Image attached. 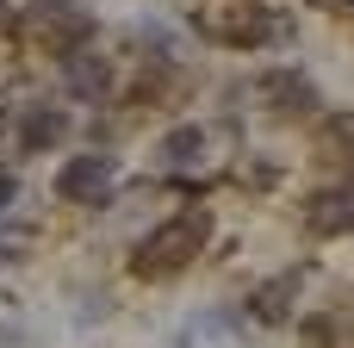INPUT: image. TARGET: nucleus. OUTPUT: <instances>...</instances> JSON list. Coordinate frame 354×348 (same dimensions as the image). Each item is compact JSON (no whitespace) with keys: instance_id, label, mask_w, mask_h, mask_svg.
<instances>
[{"instance_id":"nucleus-4","label":"nucleus","mask_w":354,"mask_h":348,"mask_svg":"<svg viewBox=\"0 0 354 348\" xmlns=\"http://www.w3.org/2000/svg\"><path fill=\"white\" fill-rule=\"evenodd\" d=\"M62 75H68V93H75V100H100V93H106V81H112L100 56H68V62H62Z\"/></svg>"},{"instance_id":"nucleus-5","label":"nucleus","mask_w":354,"mask_h":348,"mask_svg":"<svg viewBox=\"0 0 354 348\" xmlns=\"http://www.w3.org/2000/svg\"><path fill=\"white\" fill-rule=\"evenodd\" d=\"M348 224H354V193H348V187H336V193H324V199L311 205V230H317V237L348 230Z\"/></svg>"},{"instance_id":"nucleus-9","label":"nucleus","mask_w":354,"mask_h":348,"mask_svg":"<svg viewBox=\"0 0 354 348\" xmlns=\"http://www.w3.org/2000/svg\"><path fill=\"white\" fill-rule=\"evenodd\" d=\"M0 25H6V0H0Z\"/></svg>"},{"instance_id":"nucleus-3","label":"nucleus","mask_w":354,"mask_h":348,"mask_svg":"<svg viewBox=\"0 0 354 348\" xmlns=\"http://www.w3.org/2000/svg\"><path fill=\"white\" fill-rule=\"evenodd\" d=\"M112 181H118V174H112L106 156H75V162L56 174V193L75 199V205H100V199L112 193Z\"/></svg>"},{"instance_id":"nucleus-8","label":"nucleus","mask_w":354,"mask_h":348,"mask_svg":"<svg viewBox=\"0 0 354 348\" xmlns=\"http://www.w3.org/2000/svg\"><path fill=\"white\" fill-rule=\"evenodd\" d=\"M6 199H12V174H0V205H6Z\"/></svg>"},{"instance_id":"nucleus-7","label":"nucleus","mask_w":354,"mask_h":348,"mask_svg":"<svg viewBox=\"0 0 354 348\" xmlns=\"http://www.w3.org/2000/svg\"><path fill=\"white\" fill-rule=\"evenodd\" d=\"M199 149H205V137H199V131H174V137L162 143V156H168V162H193Z\"/></svg>"},{"instance_id":"nucleus-6","label":"nucleus","mask_w":354,"mask_h":348,"mask_svg":"<svg viewBox=\"0 0 354 348\" xmlns=\"http://www.w3.org/2000/svg\"><path fill=\"white\" fill-rule=\"evenodd\" d=\"M19 137H25V149H50V143L62 137V112H56V106H31V112L19 118Z\"/></svg>"},{"instance_id":"nucleus-2","label":"nucleus","mask_w":354,"mask_h":348,"mask_svg":"<svg viewBox=\"0 0 354 348\" xmlns=\"http://www.w3.org/2000/svg\"><path fill=\"white\" fill-rule=\"evenodd\" d=\"M199 25L224 44H268V31H274V19L255 0H212V6H199Z\"/></svg>"},{"instance_id":"nucleus-1","label":"nucleus","mask_w":354,"mask_h":348,"mask_svg":"<svg viewBox=\"0 0 354 348\" xmlns=\"http://www.w3.org/2000/svg\"><path fill=\"white\" fill-rule=\"evenodd\" d=\"M205 249V218H180V224H162L137 255H131V274L143 280H162V274H180L193 255Z\"/></svg>"}]
</instances>
